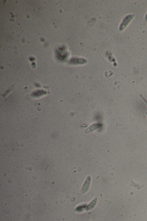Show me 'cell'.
<instances>
[{"label":"cell","mask_w":147,"mask_h":221,"mask_svg":"<svg viewBox=\"0 0 147 221\" xmlns=\"http://www.w3.org/2000/svg\"><path fill=\"white\" fill-rule=\"evenodd\" d=\"M98 202V198L97 197L95 198L92 200L89 203V205L87 206L86 211H89L92 210L95 207Z\"/></svg>","instance_id":"3957f363"},{"label":"cell","mask_w":147,"mask_h":221,"mask_svg":"<svg viewBox=\"0 0 147 221\" xmlns=\"http://www.w3.org/2000/svg\"><path fill=\"white\" fill-rule=\"evenodd\" d=\"M134 16H135L134 14H129L124 18L121 24L120 25L119 27L120 31H122L123 30H124L129 24L130 23L132 19L134 18Z\"/></svg>","instance_id":"6da1fadb"},{"label":"cell","mask_w":147,"mask_h":221,"mask_svg":"<svg viewBox=\"0 0 147 221\" xmlns=\"http://www.w3.org/2000/svg\"><path fill=\"white\" fill-rule=\"evenodd\" d=\"M92 178L90 176H88L84 182L83 185L80 191V194H83L85 193H86L89 189L91 183Z\"/></svg>","instance_id":"7a4b0ae2"},{"label":"cell","mask_w":147,"mask_h":221,"mask_svg":"<svg viewBox=\"0 0 147 221\" xmlns=\"http://www.w3.org/2000/svg\"><path fill=\"white\" fill-rule=\"evenodd\" d=\"M146 114L147 116V112H146Z\"/></svg>","instance_id":"8992f818"},{"label":"cell","mask_w":147,"mask_h":221,"mask_svg":"<svg viewBox=\"0 0 147 221\" xmlns=\"http://www.w3.org/2000/svg\"><path fill=\"white\" fill-rule=\"evenodd\" d=\"M97 124H93V125H92V126H90V127H89V128H88V129L86 130V133H89V132L94 131V130H95L96 128H97Z\"/></svg>","instance_id":"277c9868"},{"label":"cell","mask_w":147,"mask_h":221,"mask_svg":"<svg viewBox=\"0 0 147 221\" xmlns=\"http://www.w3.org/2000/svg\"><path fill=\"white\" fill-rule=\"evenodd\" d=\"M145 20H146V21H147V13L146 14V16H145Z\"/></svg>","instance_id":"5b68a950"}]
</instances>
